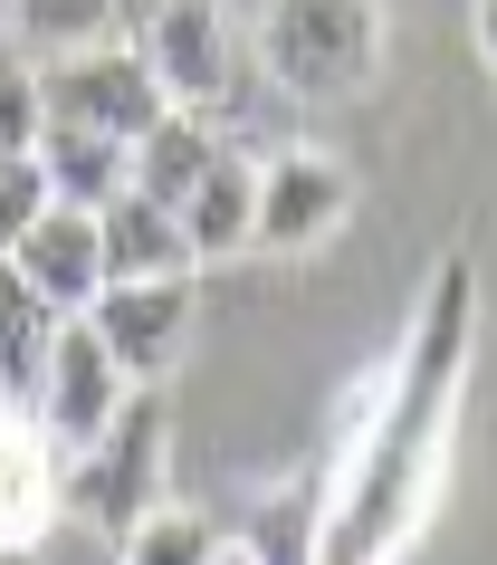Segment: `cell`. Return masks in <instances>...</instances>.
<instances>
[{
  "label": "cell",
  "mask_w": 497,
  "mask_h": 565,
  "mask_svg": "<svg viewBox=\"0 0 497 565\" xmlns=\"http://www.w3.org/2000/svg\"><path fill=\"white\" fill-rule=\"evenodd\" d=\"M468 355H478V259L440 249L392 364L374 374V403L345 441V470L325 479L316 565H402L421 546L440 479H450V441H460Z\"/></svg>",
  "instance_id": "obj_1"
},
{
  "label": "cell",
  "mask_w": 497,
  "mask_h": 565,
  "mask_svg": "<svg viewBox=\"0 0 497 565\" xmlns=\"http://www.w3.org/2000/svg\"><path fill=\"white\" fill-rule=\"evenodd\" d=\"M382 0H268L259 10V67L296 106H345L382 77Z\"/></svg>",
  "instance_id": "obj_2"
},
{
  "label": "cell",
  "mask_w": 497,
  "mask_h": 565,
  "mask_svg": "<svg viewBox=\"0 0 497 565\" xmlns=\"http://www.w3.org/2000/svg\"><path fill=\"white\" fill-rule=\"evenodd\" d=\"M163 450H173V384H134V393H125V413L67 460V518H87V527L116 546L144 508L173 499Z\"/></svg>",
  "instance_id": "obj_3"
},
{
  "label": "cell",
  "mask_w": 497,
  "mask_h": 565,
  "mask_svg": "<svg viewBox=\"0 0 497 565\" xmlns=\"http://www.w3.org/2000/svg\"><path fill=\"white\" fill-rule=\"evenodd\" d=\"M39 96H48V125H87V135H116V145H144L153 125L173 116V96L153 87L134 39H96V49L48 58L39 67Z\"/></svg>",
  "instance_id": "obj_4"
},
{
  "label": "cell",
  "mask_w": 497,
  "mask_h": 565,
  "mask_svg": "<svg viewBox=\"0 0 497 565\" xmlns=\"http://www.w3.org/2000/svg\"><path fill=\"white\" fill-rule=\"evenodd\" d=\"M354 221V163L325 145H278L259 153V239L268 259H306Z\"/></svg>",
  "instance_id": "obj_5"
},
{
  "label": "cell",
  "mask_w": 497,
  "mask_h": 565,
  "mask_svg": "<svg viewBox=\"0 0 497 565\" xmlns=\"http://www.w3.org/2000/svg\"><path fill=\"white\" fill-rule=\"evenodd\" d=\"M134 49H144L153 87L173 96L182 116H220L239 87V39H230V10L220 0H153L144 30H134Z\"/></svg>",
  "instance_id": "obj_6"
},
{
  "label": "cell",
  "mask_w": 497,
  "mask_h": 565,
  "mask_svg": "<svg viewBox=\"0 0 497 565\" xmlns=\"http://www.w3.org/2000/svg\"><path fill=\"white\" fill-rule=\"evenodd\" d=\"M87 327L125 364V384H173L182 345H192V278H106Z\"/></svg>",
  "instance_id": "obj_7"
},
{
  "label": "cell",
  "mask_w": 497,
  "mask_h": 565,
  "mask_svg": "<svg viewBox=\"0 0 497 565\" xmlns=\"http://www.w3.org/2000/svg\"><path fill=\"white\" fill-rule=\"evenodd\" d=\"M67 527V450L30 403H0V556H39Z\"/></svg>",
  "instance_id": "obj_8"
},
{
  "label": "cell",
  "mask_w": 497,
  "mask_h": 565,
  "mask_svg": "<svg viewBox=\"0 0 497 565\" xmlns=\"http://www.w3.org/2000/svg\"><path fill=\"white\" fill-rule=\"evenodd\" d=\"M125 393H134V384H125V364L106 355V345H96V327H87V317H67V327H58V345H48V384H39V403H30V413H39V431H48V441H58L67 460H77V450H87L96 431H106V422L125 413Z\"/></svg>",
  "instance_id": "obj_9"
},
{
  "label": "cell",
  "mask_w": 497,
  "mask_h": 565,
  "mask_svg": "<svg viewBox=\"0 0 497 565\" xmlns=\"http://www.w3.org/2000/svg\"><path fill=\"white\" fill-rule=\"evenodd\" d=\"M0 259L20 268L39 298L58 307V317H87L96 288H106V231H96V211H77V202H58L48 221H30Z\"/></svg>",
  "instance_id": "obj_10"
},
{
  "label": "cell",
  "mask_w": 497,
  "mask_h": 565,
  "mask_svg": "<svg viewBox=\"0 0 497 565\" xmlns=\"http://www.w3.org/2000/svg\"><path fill=\"white\" fill-rule=\"evenodd\" d=\"M182 239H192V268H220V259H249L259 239V153H220L202 173V192L182 202Z\"/></svg>",
  "instance_id": "obj_11"
},
{
  "label": "cell",
  "mask_w": 497,
  "mask_h": 565,
  "mask_svg": "<svg viewBox=\"0 0 497 565\" xmlns=\"http://www.w3.org/2000/svg\"><path fill=\"white\" fill-rule=\"evenodd\" d=\"M96 231H106V278H202L192 268V239H182V211L144 202V192L106 202Z\"/></svg>",
  "instance_id": "obj_12"
},
{
  "label": "cell",
  "mask_w": 497,
  "mask_h": 565,
  "mask_svg": "<svg viewBox=\"0 0 497 565\" xmlns=\"http://www.w3.org/2000/svg\"><path fill=\"white\" fill-rule=\"evenodd\" d=\"M220 153H230L220 116H182V106H173V116L134 145V192H144V202H163V211H182L192 192H202V173L220 163Z\"/></svg>",
  "instance_id": "obj_13"
},
{
  "label": "cell",
  "mask_w": 497,
  "mask_h": 565,
  "mask_svg": "<svg viewBox=\"0 0 497 565\" xmlns=\"http://www.w3.org/2000/svg\"><path fill=\"white\" fill-rule=\"evenodd\" d=\"M39 173H48V192L77 211H106L134 192V145H116V135H87V125H48V145H39Z\"/></svg>",
  "instance_id": "obj_14"
},
{
  "label": "cell",
  "mask_w": 497,
  "mask_h": 565,
  "mask_svg": "<svg viewBox=\"0 0 497 565\" xmlns=\"http://www.w3.org/2000/svg\"><path fill=\"white\" fill-rule=\"evenodd\" d=\"M58 307L39 298L20 268L0 259V393L10 403H39V384H48V345H58Z\"/></svg>",
  "instance_id": "obj_15"
},
{
  "label": "cell",
  "mask_w": 497,
  "mask_h": 565,
  "mask_svg": "<svg viewBox=\"0 0 497 565\" xmlns=\"http://www.w3.org/2000/svg\"><path fill=\"white\" fill-rule=\"evenodd\" d=\"M220 518L210 508H192V499H163V508H144L134 527L116 536V565H220Z\"/></svg>",
  "instance_id": "obj_16"
},
{
  "label": "cell",
  "mask_w": 497,
  "mask_h": 565,
  "mask_svg": "<svg viewBox=\"0 0 497 565\" xmlns=\"http://www.w3.org/2000/svg\"><path fill=\"white\" fill-rule=\"evenodd\" d=\"M116 20H125V0H10V39L20 49H48V58L116 39Z\"/></svg>",
  "instance_id": "obj_17"
},
{
  "label": "cell",
  "mask_w": 497,
  "mask_h": 565,
  "mask_svg": "<svg viewBox=\"0 0 497 565\" xmlns=\"http://www.w3.org/2000/svg\"><path fill=\"white\" fill-rule=\"evenodd\" d=\"M48 145V96H39V67L20 49H0V153H39Z\"/></svg>",
  "instance_id": "obj_18"
},
{
  "label": "cell",
  "mask_w": 497,
  "mask_h": 565,
  "mask_svg": "<svg viewBox=\"0 0 497 565\" xmlns=\"http://www.w3.org/2000/svg\"><path fill=\"white\" fill-rule=\"evenodd\" d=\"M48 211H58V192L39 173V153H0V249L30 231V221H48Z\"/></svg>",
  "instance_id": "obj_19"
},
{
  "label": "cell",
  "mask_w": 497,
  "mask_h": 565,
  "mask_svg": "<svg viewBox=\"0 0 497 565\" xmlns=\"http://www.w3.org/2000/svg\"><path fill=\"white\" fill-rule=\"evenodd\" d=\"M468 49H478V67L497 77V0H468Z\"/></svg>",
  "instance_id": "obj_20"
},
{
  "label": "cell",
  "mask_w": 497,
  "mask_h": 565,
  "mask_svg": "<svg viewBox=\"0 0 497 565\" xmlns=\"http://www.w3.org/2000/svg\"><path fill=\"white\" fill-rule=\"evenodd\" d=\"M220 565H268V556H249V546H239V536H230V546H220Z\"/></svg>",
  "instance_id": "obj_21"
},
{
  "label": "cell",
  "mask_w": 497,
  "mask_h": 565,
  "mask_svg": "<svg viewBox=\"0 0 497 565\" xmlns=\"http://www.w3.org/2000/svg\"><path fill=\"white\" fill-rule=\"evenodd\" d=\"M0 403H10V393H0Z\"/></svg>",
  "instance_id": "obj_22"
}]
</instances>
